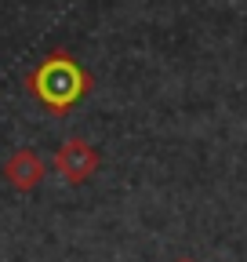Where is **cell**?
<instances>
[{"mask_svg": "<svg viewBox=\"0 0 247 262\" xmlns=\"http://www.w3.org/2000/svg\"><path fill=\"white\" fill-rule=\"evenodd\" d=\"M47 175V164L40 160L37 149H15L8 160H4V179L11 189L18 193H29V189H37Z\"/></svg>", "mask_w": 247, "mask_h": 262, "instance_id": "3957f363", "label": "cell"}, {"mask_svg": "<svg viewBox=\"0 0 247 262\" xmlns=\"http://www.w3.org/2000/svg\"><path fill=\"white\" fill-rule=\"evenodd\" d=\"M91 88H95L91 73L69 51H51L37 70H29V77H26V91L33 95L44 110H51L58 117L69 113L77 102H84L91 95Z\"/></svg>", "mask_w": 247, "mask_h": 262, "instance_id": "6da1fadb", "label": "cell"}, {"mask_svg": "<svg viewBox=\"0 0 247 262\" xmlns=\"http://www.w3.org/2000/svg\"><path fill=\"white\" fill-rule=\"evenodd\" d=\"M55 171L69 186H84L91 175L98 171V149L87 139H66L55 153Z\"/></svg>", "mask_w": 247, "mask_h": 262, "instance_id": "7a4b0ae2", "label": "cell"}, {"mask_svg": "<svg viewBox=\"0 0 247 262\" xmlns=\"http://www.w3.org/2000/svg\"><path fill=\"white\" fill-rule=\"evenodd\" d=\"M175 262H193V258H175Z\"/></svg>", "mask_w": 247, "mask_h": 262, "instance_id": "277c9868", "label": "cell"}]
</instances>
